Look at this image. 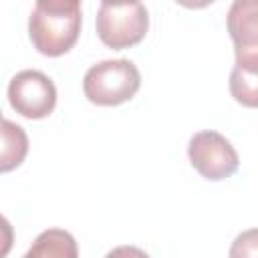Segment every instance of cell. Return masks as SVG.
Returning <instances> with one entry per match:
<instances>
[{"instance_id": "7", "label": "cell", "mask_w": 258, "mask_h": 258, "mask_svg": "<svg viewBox=\"0 0 258 258\" xmlns=\"http://www.w3.org/2000/svg\"><path fill=\"white\" fill-rule=\"evenodd\" d=\"M22 258H79V246L71 232L48 228L36 236Z\"/></svg>"}, {"instance_id": "3", "label": "cell", "mask_w": 258, "mask_h": 258, "mask_svg": "<svg viewBox=\"0 0 258 258\" xmlns=\"http://www.w3.org/2000/svg\"><path fill=\"white\" fill-rule=\"evenodd\" d=\"M97 36L113 50L141 42L149 28V12L143 2H101L95 18Z\"/></svg>"}, {"instance_id": "11", "label": "cell", "mask_w": 258, "mask_h": 258, "mask_svg": "<svg viewBox=\"0 0 258 258\" xmlns=\"http://www.w3.org/2000/svg\"><path fill=\"white\" fill-rule=\"evenodd\" d=\"M105 258H149V254L137 246L125 244V246H117V248L109 250Z\"/></svg>"}, {"instance_id": "9", "label": "cell", "mask_w": 258, "mask_h": 258, "mask_svg": "<svg viewBox=\"0 0 258 258\" xmlns=\"http://www.w3.org/2000/svg\"><path fill=\"white\" fill-rule=\"evenodd\" d=\"M230 93L242 107L258 109V71L234 67L230 73Z\"/></svg>"}, {"instance_id": "10", "label": "cell", "mask_w": 258, "mask_h": 258, "mask_svg": "<svg viewBox=\"0 0 258 258\" xmlns=\"http://www.w3.org/2000/svg\"><path fill=\"white\" fill-rule=\"evenodd\" d=\"M228 258H258V228L240 232L230 246Z\"/></svg>"}, {"instance_id": "5", "label": "cell", "mask_w": 258, "mask_h": 258, "mask_svg": "<svg viewBox=\"0 0 258 258\" xmlns=\"http://www.w3.org/2000/svg\"><path fill=\"white\" fill-rule=\"evenodd\" d=\"M8 103L26 119H44L56 107V87L40 71H20L8 83Z\"/></svg>"}, {"instance_id": "6", "label": "cell", "mask_w": 258, "mask_h": 258, "mask_svg": "<svg viewBox=\"0 0 258 258\" xmlns=\"http://www.w3.org/2000/svg\"><path fill=\"white\" fill-rule=\"evenodd\" d=\"M226 22L236 52L234 67L258 71V0L232 2Z\"/></svg>"}, {"instance_id": "1", "label": "cell", "mask_w": 258, "mask_h": 258, "mask_svg": "<svg viewBox=\"0 0 258 258\" xmlns=\"http://www.w3.org/2000/svg\"><path fill=\"white\" fill-rule=\"evenodd\" d=\"M81 2L38 0L28 16V36L32 46L44 56L67 54L81 34Z\"/></svg>"}, {"instance_id": "4", "label": "cell", "mask_w": 258, "mask_h": 258, "mask_svg": "<svg viewBox=\"0 0 258 258\" xmlns=\"http://www.w3.org/2000/svg\"><path fill=\"white\" fill-rule=\"evenodd\" d=\"M191 167L210 181H220L238 171L240 157L234 145L218 131H200L187 143Z\"/></svg>"}, {"instance_id": "8", "label": "cell", "mask_w": 258, "mask_h": 258, "mask_svg": "<svg viewBox=\"0 0 258 258\" xmlns=\"http://www.w3.org/2000/svg\"><path fill=\"white\" fill-rule=\"evenodd\" d=\"M28 153V137L26 131L12 123L10 119L2 121V153H0V169L6 173L18 167Z\"/></svg>"}, {"instance_id": "2", "label": "cell", "mask_w": 258, "mask_h": 258, "mask_svg": "<svg viewBox=\"0 0 258 258\" xmlns=\"http://www.w3.org/2000/svg\"><path fill=\"white\" fill-rule=\"evenodd\" d=\"M141 87V73L129 58H109L93 64L83 77L85 97L99 107H115L133 99Z\"/></svg>"}]
</instances>
